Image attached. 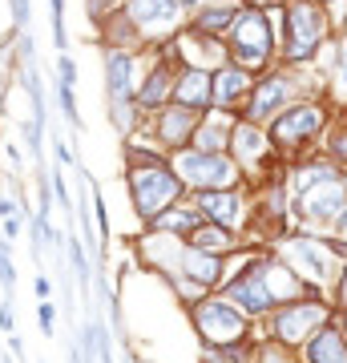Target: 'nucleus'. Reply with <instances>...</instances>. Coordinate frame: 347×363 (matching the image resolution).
Segmentation results:
<instances>
[{
	"label": "nucleus",
	"instance_id": "nucleus-17",
	"mask_svg": "<svg viewBox=\"0 0 347 363\" xmlns=\"http://www.w3.org/2000/svg\"><path fill=\"white\" fill-rule=\"evenodd\" d=\"M178 61L162 49V61L145 69L142 85H138V113H158V109H166L174 101V77H178Z\"/></svg>",
	"mask_w": 347,
	"mask_h": 363
},
{
	"label": "nucleus",
	"instance_id": "nucleus-21",
	"mask_svg": "<svg viewBox=\"0 0 347 363\" xmlns=\"http://www.w3.org/2000/svg\"><path fill=\"white\" fill-rule=\"evenodd\" d=\"M202 210L194 206V198L186 194L182 198V202H174V206L170 210H162V214H158L154 222H150V230H162V234H174V238H186V242H190V234L198 230V226H202Z\"/></svg>",
	"mask_w": 347,
	"mask_h": 363
},
{
	"label": "nucleus",
	"instance_id": "nucleus-33",
	"mask_svg": "<svg viewBox=\"0 0 347 363\" xmlns=\"http://www.w3.org/2000/svg\"><path fill=\"white\" fill-rule=\"evenodd\" d=\"M49 186H53V202L73 214V190H69V182H65L61 169H53V174H49Z\"/></svg>",
	"mask_w": 347,
	"mask_h": 363
},
{
	"label": "nucleus",
	"instance_id": "nucleus-5",
	"mask_svg": "<svg viewBox=\"0 0 347 363\" xmlns=\"http://www.w3.org/2000/svg\"><path fill=\"white\" fill-rule=\"evenodd\" d=\"M331 33V16L319 0H287L283 4V45L279 57L287 65H311Z\"/></svg>",
	"mask_w": 347,
	"mask_h": 363
},
{
	"label": "nucleus",
	"instance_id": "nucleus-16",
	"mask_svg": "<svg viewBox=\"0 0 347 363\" xmlns=\"http://www.w3.org/2000/svg\"><path fill=\"white\" fill-rule=\"evenodd\" d=\"M198 121H202V109L170 101L166 109H158V113L150 117V133H154V142L162 145L166 154H178V150H190Z\"/></svg>",
	"mask_w": 347,
	"mask_h": 363
},
{
	"label": "nucleus",
	"instance_id": "nucleus-4",
	"mask_svg": "<svg viewBox=\"0 0 347 363\" xmlns=\"http://www.w3.org/2000/svg\"><path fill=\"white\" fill-rule=\"evenodd\" d=\"M222 40H226L231 65L246 69V73H263V69H270V61L279 57V33H275V21H270L267 9L238 4V16H234L231 33Z\"/></svg>",
	"mask_w": 347,
	"mask_h": 363
},
{
	"label": "nucleus",
	"instance_id": "nucleus-9",
	"mask_svg": "<svg viewBox=\"0 0 347 363\" xmlns=\"http://www.w3.org/2000/svg\"><path fill=\"white\" fill-rule=\"evenodd\" d=\"M327 121H331V117H327V101H319V97H303V101H295L291 109H283V113L267 125L275 154L291 157V162L303 157L311 145L323 138Z\"/></svg>",
	"mask_w": 347,
	"mask_h": 363
},
{
	"label": "nucleus",
	"instance_id": "nucleus-6",
	"mask_svg": "<svg viewBox=\"0 0 347 363\" xmlns=\"http://www.w3.org/2000/svg\"><path fill=\"white\" fill-rule=\"evenodd\" d=\"M145 77V65L138 52L129 49H105V105H109V117L121 133L138 130V85Z\"/></svg>",
	"mask_w": 347,
	"mask_h": 363
},
{
	"label": "nucleus",
	"instance_id": "nucleus-35",
	"mask_svg": "<svg viewBox=\"0 0 347 363\" xmlns=\"http://www.w3.org/2000/svg\"><path fill=\"white\" fill-rule=\"evenodd\" d=\"M16 331V311H13V295L0 298V335H13Z\"/></svg>",
	"mask_w": 347,
	"mask_h": 363
},
{
	"label": "nucleus",
	"instance_id": "nucleus-26",
	"mask_svg": "<svg viewBox=\"0 0 347 363\" xmlns=\"http://www.w3.org/2000/svg\"><path fill=\"white\" fill-rule=\"evenodd\" d=\"M65 255H69V267H73V279H77V286H85V291H89L93 271H89V255H85V242L77 238V230L65 238Z\"/></svg>",
	"mask_w": 347,
	"mask_h": 363
},
{
	"label": "nucleus",
	"instance_id": "nucleus-34",
	"mask_svg": "<svg viewBox=\"0 0 347 363\" xmlns=\"http://www.w3.org/2000/svg\"><path fill=\"white\" fill-rule=\"evenodd\" d=\"M331 307L335 311H343L347 307V259H343V267H339V274H335V286H331Z\"/></svg>",
	"mask_w": 347,
	"mask_h": 363
},
{
	"label": "nucleus",
	"instance_id": "nucleus-1",
	"mask_svg": "<svg viewBox=\"0 0 347 363\" xmlns=\"http://www.w3.org/2000/svg\"><path fill=\"white\" fill-rule=\"evenodd\" d=\"M287 194H291V226L295 230L331 234L347 202V169H339L323 154L295 157L287 169Z\"/></svg>",
	"mask_w": 347,
	"mask_h": 363
},
{
	"label": "nucleus",
	"instance_id": "nucleus-3",
	"mask_svg": "<svg viewBox=\"0 0 347 363\" xmlns=\"http://www.w3.org/2000/svg\"><path fill=\"white\" fill-rule=\"evenodd\" d=\"M186 319H190V331L198 335V343L210 351H226L238 343H250V339H263L255 319H246L222 291H210L198 303H190Z\"/></svg>",
	"mask_w": 347,
	"mask_h": 363
},
{
	"label": "nucleus",
	"instance_id": "nucleus-19",
	"mask_svg": "<svg viewBox=\"0 0 347 363\" xmlns=\"http://www.w3.org/2000/svg\"><path fill=\"white\" fill-rule=\"evenodd\" d=\"M299 363H347V335H343V327H339V319L323 323L299 347Z\"/></svg>",
	"mask_w": 347,
	"mask_h": 363
},
{
	"label": "nucleus",
	"instance_id": "nucleus-12",
	"mask_svg": "<svg viewBox=\"0 0 347 363\" xmlns=\"http://www.w3.org/2000/svg\"><path fill=\"white\" fill-rule=\"evenodd\" d=\"M303 89H307V85L299 81L295 69H270V73H263V77L250 85V97H246V105H243V117L255 121V125H270L283 109H291L295 101H303V97H299Z\"/></svg>",
	"mask_w": 347,
	"mask_h": 363
},
{
	"label": "nucleus",
	"instance_id": "nucleus-38",
	"mask_svg": "<svg viewBox=\"0 0 347 363\" xmlns=\"http://www.w3.org/2000/svg\"><path fill=\"white\" fill-rule=\"evenodd\" d=\"M21 230H25V214H21V218H4L0 222V238H4V242H16Z\"/></svg>",
	"mask_w": 347,
	"mask_h": 363
},
{
	"label": "nucleus",
	"instance_id": "nucleus-40",
	"mask_svg": "<svg viewBox=\"0 0 347 363\" xmlns=\"http://www.w3.org/2000/svg\"><path fill=\"white\" fill-rule=\"evenodd\" d=\"M9 9H13V25L25 28L28 25V0H9Z\"/></svg>",
	"mask_w": 347,
	"mask_h": 363
},
{
	"label": "nucleus",
	"instance_id": "nucleus-23",
	"mask_svg": "<svg viewBox=\"0 0 347 363\" xmlns=\"http://www.w3.org/2000/svg\"><path fill=\"white\" fill-rule=\"evenodd\" d=\"M190 247L206 250V255H219V259H231V255L246 250V242H243V234L226 230V226H219V222H202V226L190 234Z\"/></svg>",
	"mask_w": 347,
	"mask_h": 363
},
{
	"label": "nucleus",
	"instance_id": "nucleus-20",
	"mask_svg": "<svg viewBox=\"0 0 347 363\" xmlns=\"http://www.w3.org/2000/svg\"><path fill=\"white\" fill-rule=\"evenodd\" d=\"M174 101L190 105V109H202V113H206V109H210V101H214V73L182 65L178 77H174Z\"/></svg>",
	"mask_w": 347,
	"mask_h": 363
},
{
	"label": "nucleus",
	"instance_id": "nucleus-24",
	"mask_svg": "<svg viewBox=\"0 0 347 363\" xmlns=\"http://www.w3.org/2000/svg\"><path fill=\"white\" fill-rule=\"evenodd\" d=\"M234 16H238V4L234 0H214V4H202V9H194L190 21L186 25L198 28V33H206V37H226L234 25Z\"/></svg>",
	"mask_w": 347,
	"mask_h": 363
},
{
	"label": "nucleus",
	"instance_id": "nucleus-44",
	"mask_svg": "<svg viewBox=\"0 0 347 363\" xmlns=\"http://www.w3.org/2000/svg\"><path fill=\"white\" fill-rule=\"evenodd\" d=\"M114 4H121V0H89V13L105 16V13H114Z\"/></svg>",
	"mask_w": 347,
	"mask_h": 363
},
{
	"label": "nucleus",
	"instance_id": "nucleus-41",
	"mask_svg": "<svg viewBox=\"0 0 347 363\" xmlns=\"http://www.w3.org/2000/svg\"><path fill=\"white\" fill-rule=\"evenodd\" d=\"M327 238L347 242V202H343V210H339V218H335V226H331V234H327Z\"/></svg>",
	"mask_w": 347,
	"mask_h": 363
},
{
	"label": "nucleus",
	"instance_id": "nucleus-22",
	"mask_svg": "<svg viewBox=\"0 0 347 363\" xmlns=\"http://www.w3.org/2000/svg\"><path fill=\"white\" fill-rule=\"evenodd\" d=\"M231 130H234V113H222V109H206L198 130H194L190 150H210V154H222L231 145Z\"/></svg>",
	"mask_w": 347,
	"mask_h": 363
},
{
	"label": "nucleus",
	"instance_id": "nucleus-29",
	"mask_svg": "<svg viewBox=\"0 0 347 363\" xmlns=\"http://www.w3.org/2000/svg\"><path fill=\"white\" fill-rule=\"evenodd\" d=\"M0 291L16 295V262H13V242L0 238Z\"/></svg>",
	"mask_w": 347,
	"mask_h": 363
},
{
	"label": "nucleus",
	"instance_id": "nucleus-8",
	"mask_svg": "<svg viewBox=\"0 0 347 363\" xmlns=\"http://www.w3.org/2000/svg\"><path fill=\"white\" fill-rule=\"evenodd\" d=\"M331 319H335V307L327 298L303 295V298H291V303H279V307L258 323V331L267 339H275V343H283V347L299 351L323 323H331Z\"/></svg>",
	"mask_w": 347,
	"mask_h": 363
},
{
	"label": "nucleus",
	"instance_id": "nucleus-15",
	"mask_svg": "<svg viewBox=\"0 0 347 363\" xmlns=\"http://www.w3.org/2000/svg\"><path fill=\"white\" fill-rule=\"evenodd\" d=\"M182 250H186V238H174V234L150 230L142 226V238H133V255H138V267L154 279H174L182 262Z\"/></svg>",
	"mask_w": 347,
	"mask_h": 363
},
{
	"label": "nucleus",
	"instance_id": "nucleus-31",
	"mask_svg": "<svg viewBox=\"0 0 347 363\" xmlns=\"http://www.w3.org/2000/svg\"><path fill=\"white\" fill-rule=\"evenodd\" d=\"M49 16H53V40L57 49H69V28H65V0H49Z\"/></svg>",
	"mask_w": 347,
	"mask_h": 363
},
{
	"label": "nucleus",
	"instance_id": "nucleus-37",
	"mask_svg": "<svg viewBox=\"0 0 347 363\" xmlns=\"http://www.w3.org/2000/svg\"><path fill=\"white\" fill-rule=\"evenodd\" d=\"M4 218H21V198L9 194V190H0V222Z\"/></svg>",
	"mask_w": 347,
	"mask_h": 363
},
{
	"label": "nucleus",
	"instance_id": "nucleus-48",
	"mask_svg": "<svg viewBox=\"0 0 347 363\" xmlns=\"http://www.w3.org/2000/svg\"><path fill=\"white\" fill-rule=\"evenodd\" d=\"M238 4H250V9H270L275 0H238Z\"/></svg>",
	"mask_w": 347,
	"mask_h": 363
},
{
	"label": "nucleus",
	"instance_id": "nucleus-45",
	"mask_svg": "<svg viewBox=\"0 0 347 363\" xmlns=\"http://www.w3.org/2000/svg\"><path fill=\"white\" fill-rule=\"evenodd\" d=\"M9 57H13V49H9V45H0V81H4V65H9ZM0 97H4V85H0Z\"/></svg>",
	"mask_w": 347,
	"mask_h": 363
},
{
	"label": "nucleus",
	"instance_id": "nucleus-39",
	"mask_svg": "<svg viewBox=\"0 0 347 363\" xmlns=\"http://www.w3.org/2000/svg\"><path fill=\"white\" fill-rule=\"evenodd\" d=\"M53 291H57V283H53L49 274L40 271L37 279H33V295H37V303H40V298H53Z\"/></svg>",
	"mask_w": 347,
	"mask_h": 363
},
{
	"label": "nucleus",
	"instance_id": "nucleus-42",
	"mask_svg": "<svg viewBox=\"0 0 347 363\" xmlns=\"http://www.w3.org/2000/svg\"><path fill=\"white\" fill-rule=\"evenodd\" d=\"M53 150H57V162H61V166H81V162H77V154H73V150H69L65 142H57Z\"/></svg>",
	"mask_w": 347,
	"mask_h": 363
},
{
	"label": "nucleus",
	"instance_id": "nucleus-53",
	"mask_svg": "<svg viewBox=\"0 0 347 363\" xmlns=\"http://www.w3.org/2000/svg\"><path fill=\"white\" fill-rule=\"evenodd\" d=\"M37 363H45V359H37Z\"/></svg>",
	"mask_w": 347,
	"mask_h": 363
},
{
	"label": "nucleus",
	"instance_id": "nucleus-36",
	"mask_svg": "<svg viewBox=\"0 0 347 363\" xmlns=\"http://www.w3.org/2000/svg\"><path fill=\"white\" fill-rule=\"evenodd\" d=\"M57 77H61V85H77V61L69 52H61V61H57Z\"/></svg>",
	"mask_w": 347,
	"mask_h": 363
},
{
	"label": "nucleus",
	"instance_id": "nucleus-13",
	"mask_svg": "<svg viewBox=\"0 0 347 363\" xmlns=\"http://www.w3.org/2000/svg\"><path fill=\"white\" fill-rule=\"evenodd\" d=\"M226 154L238 162L243 169L246 186H255V182L270 178V166H275V145H270V133L267 125H255V121H246V117H234V130H231V145H226Z\"/></svg>",
	"mask_w": 347,
	"mask_h": 363
},
{
	"label": "nucleus",
	"instance_id": "nucleus-28",
	"mask_svg": "<svg viewBox=\"0 0 347 363\" xmlns=\"http://www.w3.org/2000/svg\"><path fill=\"white\" fill-rule=\"evenodd\" d=\"M89 214H93V226H97V242H101V255H105V250H109V247H105V242H109V206H105V194L97 190V186L89 190Z\"/></svg>",
	"mask_w": 347,
	"mask_h": 363
},
{
	"label": "nucleus",
	"instance_id": "nucleus-25",
	"mask_svg": "<svg viewBox=\"0 0 347 363\" xmlns=\"http://www.w3.org/2000/svg\"><path fill=\"white\" fill-rule=\"evenodd\" d=\"M319 142H323V157L335 162L339 169H347V109L327 121V130H323Z\"/></svg>",
	"mask_w": 347,
	"mask_h": 363
},
{
	"label": "nucleus",
	"instance_id": "nucleus-43",
	"mask_svg": "<svg viewBox=\"0 0 347 363\" xmlns=\"http://www.w3.org/2000/svg\"><path fill=\"white\" fill-rule=\"evenodd\" d=\"M4 166H13V169L25 166V157H21V145H4Z\"/></svg>",
	"mask_w": 347,
	"mask_h": 363
},
{
	"label": "nucleus",
	"instance_id": "nucleus-51",
	"mask_svg": "<svg viewBox=\"0 0 347 363\" xmlns=\"http://www.w3.org/2000/svg\"><path fill=\"white\" fill-rule=\"evenodd\" d=\"M343 33H347V16H343Z\"/></svg>",
	"mask_w": 347,
	"mask_h": 363
},
{
	"label": "nucleus",
	"instance_id": "nucleus-18",
	"mask_svg": "<svg viewBox=\"0 0 347 363\" xmlns=\"http://www.w3.org/2000/svg\"><path fill=\"white\" fill-rule=\"evenodd\" d=\"M250 85H255V73H246V69L226 61L222 69H214V101H210V109L243 113L246 97H250Z\"/></svg>",
	"mask_w": 347,
	"mask_h": 363
},
{
	"label": "nucleus",
	"instance_id": "nucleus-32",
	"mask_svg": "<svg viewBox=\"0 0 347 363\" xmlns=\"http://www.w3.org/2000/svg\"><path fill=\"white\" fill-rule=\"evenodd\" d=\"M37 327L45 339H57V307H53V298H40L37 303Z\"/></svg>",
	"mask_w": 347,
	"mask_h": 363
},
{
	"label": "nucleus",
	"instance_id": "nucleus-49",
	"mask_svg": "<svg viewBox=\"0 0 347 363\" xmlns=\"http://www.w3.org/2000/svg\"><path fill=\"white\" fill-rule=\"evenodd\" d=\"M335 319H339V327H343V335H347V307L343 311H335Z\"/></svg>",
	"mask_w": 347,
	"mask_h": 363
},
{
	"label": "nucleus",
	"instance_id": "nucleus-2",
	"mask_svg": "<svg viewBox=\"0 0 347 363\" xmlns=\"http://www.w3.org/2000/svg\"><path fill=\"white\" fill-rule=\"evenodd\" d=\"M270 255H279V259L311 286V295L327 298L331 286H335V274H339V267H343V259H347V242L291 226V230L270 247ZM327 303H331V298H327Z\"/></svg>",
	"mask_w": 347,
	"mask_h": 363
},
{
	"label": "nucleus",
	"instance_id": "nucleus-47",
	"mask_svg": "<svg viewBox=\"0 0 347 363\" xmlns=\"http://www.w3.org/2000/svg\"><path fill=\"white\" fill-rule=\"evenodd\" d=\"M182 9H186V13H194V9H202V4H214V0H178Z\"/></svg>",
	"mask_w": 347,
	"mask_h": 363
},
{
	"label": "nucleus",
	"instance_id": "nucleus-10",
	"mask_svg": "<svg viewBox=\"0 0 347 363\" xmlns=\"http://www.w3.org/2000/svg\"><path fill=\"white\" fill-rule=\"evenodd\" d=\"M170 166H174V174L182 178L186 194L246 186L238 162H234L226 150H222V154H210V150H178V154H170Z\"/></svg>",
	"mask_w": 347,
	"mask_h": 363
},
{
	"label": "nucleus",
	"instance_id": "nucleus-11",
	"mask_svg": "<svg viewBox=\"0 0 347 363\" xmlns=\"http://www.w3.org/2000/svg\"><path fill=\"white\" fill-rule=\"evenodd\" d=\"M121 21L129 25L133 45H166L186 28L190 13L178 0H121Z\"/></svg>",
	"mask_w": 347,
	"mask_h": 363
},
{
	"label": "nucleus",
	"instance_id": "nucleus-30",
	"mask_svg": "<svg viewBox=\"0 0 347 363\" xmlns=\"http://www.w3.org/2000/svg\"><path fill=\"white\" fill-rule=\"evenodd\" d=\"M57 101H61V113H65V121H69L73 130H81V113H77V93H73V85H61V81H57Z\"/></svg>",
	"mask_w": 347,
	"mask_h": 363
},
{
	"label": "nucleus",
	"instance_id": "nucleus-14",
	"mask_svg": "<svg viewBox=\"0 0 347 363\" xmlns=\"http://www.w3.org/2000/svg\"><path fill=\"white\" fill-rule=\"evenodd\" d=\"M194 206L202 210L206 222H219L234 234H246L250 226V210H255V190L250 186H234V190H202L190 194Z\"/></svg>",
	"mask_w": 347,
	"mask_h": 363
},
{
	"label": "nucleus",
	"instance_id": "nucleus-50",
	"mask_svg": "<svg viewBox=\"0 0 347 363\" xmlns=\"http://www.w3.org/2000/svg\"><path fill=\"white\" fill-rule=\"evenodd\" d=\"M0 37H4V21H0Z\"/></svg>",
	"mask_w": 347,
	"mask_h": 363
},
{
	"label": "nucleus",
	"instance_id": "nucleus-27",
	"mask_svg": "<svg viewBox=\"0 0 347 363\" xmlns=\"http://www.w3.org/2000/svg\"><path fill=\"white\" fill-rule=\"evenodd\" d=\"M255 363H299V351L263 335V339H255Z\"/></svg>",
	"mask_w": 347,
	"mask_h": 363
},
{
	"label": "nucleus",
	"instance_id": "nucleus-52",
	"mask_svg": "<svg viewBox=\"0 0 347 363\" xmlns=\"http://www.w3.org/2000/svg\"><path fill=\"white\" fill-rule=\"evenodd\" d=\"M319 4H331V0H319Z\"/></svg>",
	"mask_w": 347,
	"mask_h": 363
},
{
	"label": "nucleus",
	"instance_id": "nucleus-7",
	"mask_svg": "<svg viewBox=\"0 0 347 363\" xmlns=\"http://www.w3.org/2000/svg\"><path fill=\"white\" fill-rule=\"evenodd\" d=\"M126 194H129V206H133L138 222L150 226L162 210H170L174 202L186 198V186H182V178L174 174L170 162H158V166H126Z\"/></svg>",
	"mask_w": 347,
	"mask_h": 363
},
{
	"label": "nucleus",
	"instance_id": "nucleus-46",
	"mask_svg": "<svg viewBox=\"0 0 347 363\" xmlns=\"http://www.w3.org/2000/svg\"><path fill=\"white\" fill-rule=\"evenodd\" d=\"M9 343H13V355H16V359H25V339L13 331V339H9Z\"/></svg>",
	"mask_w": 347,
	"mask_h": 363
}]
</instances>
